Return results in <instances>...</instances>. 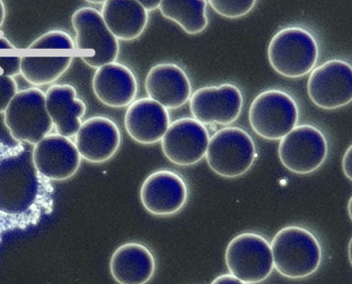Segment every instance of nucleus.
<instances>
[{"instance_id": "f257e3e1", "label": "nucleus", "mask_w": 352, "mask_h": 284, "mask_svg": "<svg viewBox=\"0 0 352 284\" xmlns=\"http://www.w3.org/2000/svg\"><path fill=\"white\" fill-rule=\"evenodd\" d=\"M32 151L0 141V242L7 233L34 227L52 213L54 187L36 170Z\"/></svg>"}, {"instance_id": "f03ea898", "label": "nucleus", "mask_w": 352, "mask_h": 284, "mask_svg": "<svg viewBox=\"0 0 352 284\" xmlns=\"http://www.w3.org/2000/svg\"><path fill=\"white\" fill-rule=\"evenodd\" d=\"M76 55L75 41L68 32H45L22 55L21 75L34 86L50 84L69 70Z\"/></svg>"}, {"instance_id": "7ed1b4c3", "label": "nucleus", "mask_w": 352, "mask_h": 284, "mask_svg": "<svg viewBox=\"0 0 352 284\" xmlns=\"http://www.w3.org/2000/svg\"><path fill=\"white\" fill-rule=\"evenodd\" d=\"M270 246L274 268L285 278L305 279L320 267V242L307 228L298 226L281 228Z\"/></svg>"}, {"instance_id": "20e7f679", "label": "nucleus", "mask_w": 352, "mask_h": 284, "mask_svg": "<svg viewBox=\"0 0 352 284\" xmlns=\"http://www.w3.org/2000/svg\"><path fill=\"white\" fill-rule=\"evenodd\" d=\"M273 70L288 78H300L314 70L319 46L314 34L300 27H288L276 32L267 49Z\"/></svg>"}, {"instance_id": "39448f33", "label": "nucleus", "mask_w": 352, "mask_h": 284, "mask_svg": "<svg viewBox=\"0 0 352 284\" xmlns=\"http://www.w3.org/2000/svg\"><path fill=\"white\" fill-rule=\"evenodd\" d=\"M76 31V54L91 68L115 63L120 54L119 40L108 29L101 12L91 7L78 9L72 16Z\"/></svg>"}, {"instance_id": "423d86ee", "label": "nucleus", "mask_w": 352, "mask_h": 284, "mask_svg": "<svg viewBox=\"0 0 352 284\" xmlns=\"http://www.w3.org/2000/svg\"><path fill=\"white\" fill-rule=\"evenodd\" d=\"M206 159L220 177L233 179L251 169L256 158L254 141L240 127H224L208 141Z\"/></svg>"}, {"instance_id": "0eeeda50", "label": "nucleus", "mask_w": 352, "mask_h": 284, "mask_svg": "<svg viewBox=\"0 0 352 284\" xmlns=\"http://www.w3.org/2000/svg\"><path fill=\"white\" fill-rule=\"evenodd\" d=\"M4 114V124L20 144L36 145L53 128L45 107V93L36 87L18 91Z\"/></svg>"}, {"instance_id": "6e6552de", "label": "nucleus", "mask_w": 352, "mask_h": 284, "mask_svg": "<svg viewBox=\"0 0 352 284\" xmlns=\"http://www.w3.org/2000/svg\"><path fill=\"white\" fill-rule=\"evenodd\" d=\"M300 117L296 102L278 89L258 94L251 104L249 121L254 132L270 141L281 140L296 126Z\"/></svg>"}, {"instance_id": "1a4fd4ad", "label": "nucleus", "mask_w": 352, "mask_h": 284, "mask_svg": "<svg viewBox=\"0 0 352 284\" xmlns=\"http://www.w3.org/2000/svg\"><path fill=\"white\" fill-rule=\"evenodd\" d=\"M226 264L242 283H263L274 269L270 244L254 233L236 235L227 246Z\"/></svg>"}, {"instance_id": "9d476101", "label": "nucleus", "mask_w": 352, "mask_h": 284, "mask_svg": "<svg viewBox=\"0 0 352 284\" xmlns=\"http://www.w3.org/2000/svg\"><path fill=\"white\" fill-rule=\"evenodd\" d=\"M328 151L327 139L320 129L303 124L282 138L278 156L285 168L295 174L307 175L323 165Z\"/></svg>"}, {"instance_id": "9b49d317", "label": "nucleus", "mask_w": 352, "mask_h": 284, "mask_svg": "<svg viewBox=\"0 0 352 284\" xmlns=\"http://www.w3.org/2000/svg\"><path fill=\"white\" fill-rule=\"evenodd\" d=\"M307 94L317 107L337 110L352 100V69L342 60H330L310 71Z\"/></svg>"}, {"instance_id": "f8f14e48", "label": "nucleus", "mask_w": 352, "mask_h": 284, "mask_svg": "<svg viewBox=\"0 0 352 284\" xmlns=\"http://www.w3.org/2000/svg\"><path fill=\"white\" fill-rule=\"evenodd\" d=\"M189 102L193 119L204 126H227L239 119L244 98L236 85L223 83L201 87L191 95Z\"/></svg>"}, {"instance_id": "ddd939ff", "label": "nucleus", "mask_w": 352, "mask_h": 284, "mask_svg": "<svg viewBox=\"0 0 352 284\" xmlns=\"http://www.w3.org/2000/svg\"><path fill=\"white\" fill-rule=\"evenodd\" d=\"M210 134L195 119L183 117L170 124L162 139L164 156L179 166L200 163L207 152Z\"/></svg>"}, {"instance_id": "4468645a", "label": "nucleus", "mask_w": 352, "mask_h": 284, "mask_svg": "<svg viewBox=\"0 0 352 284\" xmlns=\"http://www.w3.org/2000/svg\"><path fill=\"white\" fill-rule=\"evenodd\" d=\"M188 186L178 173L157 170L143 182L140 200L146 211L155 216H171L179 212L188 200Z\"/></svg>"}, {"instance_id": "2eb2a0df", "label": "nucleus", "mask_w": 352, "mask_h": 284, "mask_svg": "<svg viewBox=\"0 0 352 284\" xmlns=\"http://www.w3.org/2000/svg\"><path fill=\"white\" fill-rule=\"evenodd\" d=\"M32 156L36 170L50 181L69 179L82 163L75 142L57 133L50 134L34 145Z\"/></svg>"}, {"instance_id": "dca6fc26", "label": "nucleus", "mask_w": 352, "mask_h": 284, "mask_svg": "<svg viewBox=\"0 0 352 284\" xmlns=\"http://www.w3.org/2000/svg\"><path fill=\"white\" fill-rule=\"evenodd\" d=\"M122 135L117 124L105 117H94L83 122L75 136V145L88 163H103L119 151Z\"/></svg>"}, {"instance_id": "f3484780", "label": "nucleus", "mask_w": 352, "mask_h": 284, "mask_svg": "<svg viewBox=\"0 0 352 284\" xmlns=\"http://www.w3.org/2000/svg\"><path fill=\"white\" fill-rule=\"evenodd\" d=\"M145 89L152 100L166 110L182 107L191 98L192 84L182 67L173 63L153 67L145 80Z\"/></svg>"}, {"instance_id": "a211bd4d", "label": "nucleus", "mask_w": 352, "mask_h": 284, "mask_svg": "<svg viewBox=\"0 0 352 284\" xmlns=\"http://www.w3.org/2000/svg\"><path fill=\"white\" fill-rule=\"evenodd\" d=\"M170 124L168 110L149 97L132 102L124 115L126 132L139 144L153 145L160 142Z\"/></svg>"}, {"instance_id": "6ab92c4d", "label": "nucleus", "mask_w": 352, "mask_h": 284, "mask_svg": "<svg viewBox=\"0 0 352 284\" xmlns=\"http://www.w3.org/2000/svg\"><path fill=\"white\" fill-rule=\"evenodd\" d=\"M95 96L111 108L131 105L138 91V80L126 64L111 63L97 69L92 80Z\"/></svg>"}, {"instance_id": "aec40b11", "label": "nucleus", "mask_w": 352, "mask_h": 284, "mask_svg": "<svg viewBox=\"0 0 352 284\" xmlns=\"http://www.w3.org/2000/svg\"><path fill=\"white\" fill-rule=\"evenodd\" d=\"M45 107L55 130L64 137H75L82 126L87 112L85 102L76 98V90L71 84H54L45 93Z\"/></svg>"}, {"instance_id": "412c9836", "label": "nucleus", "mask_w": 352, "mask_h": 284, "mask_svg": "<svg viewBox=\"0 0 352 284\" xmlns=\"http://www.w3.org/2000/svg\"><path fill=\"white\" fill-rule=\"evenodd\" d=\"M156 261L149 248L138 242H127L116 249L110 260L113 279L120 284H144L151 281Z\"/></svg>"}, {"instance_id": "4be33fe9", "label": "nucleus", "mask_w": 352, "mask_h": 284, "mask_svg": "<svg viewBox=\"0 0 352 284\" xmlns=\"http://www.w3.org/2000/svg\"><path fill=\"white\" fill-rule=\"evenodd\" d=\"M102 17L118 40L131 41L144 32L149 14L136 0H107Z\"/></svg>"}, {"instance_id": "5701e85b", "label": "nucleus", "mask_w": 352, "mask_h": 284, "mask_svg": "<svg viewBox=\"0 0 352 284\" xmlns=\"http://www.w3.org/2000/svg\"><path fill=\"white\" fill-rule=\"evenodd\" d=\"M207 5L205 0H162L159 9L164 18L194 36L207 29Z\"/></svg>"}, {"instance_id": "b1692460", "label": "nucleus", "mask_w": 352, "mask_h": 284, "mask_svg": "<svg viewBox=\"0 0 352 284\" xmlns=\"http://www.w3.org/2000/svg\"><path fill=\"white\" fill-rule=\"evenodd\" d=\"M21 55L19 48L15 47L0 32V75L14 76L21 73Z\"/></svg>"}, {"instance_id": "393cba45", "label": "nucleus", "mask_w": 352, "mask_h": 284, "mask_svg": "<svg viewBox=\"0 0 352 284\" xmlns=\"http://www.w3.org/2000/svg\"><path fill=\"white\" fill-rule=\"evenodd\" d=\"M210 7L220 16L228 19H239L248 15L256 6V0H210Z\"/></svg>"}, {"instance_id": "a878e982", "label": "nucleus", "mask_w": 352, "mask_h": 284, "mask_svg": "<svg viewBox=\"0 0 352 284\" xmlns=\"http://www.w3.org/2000/svg\"><path fill=\"white\" fill-rule=\"evenodd\" d=\"M18 93V84L11 76L0 75V114L6 112L13 97Z\"/></svg>"}, {"instance_id": "bb28decb", "label": "nucleus", "mask_w": 352, "mask_h": 284, "mask_svg": "<svg viewBox=\"0 0 352 284\" xmlns=\"http://www.w3.org/2000/svg\"><path fill=\"white\" fill-rule=\"evenodd\" d=\"M351 145L344 152V158H342V171H344V176L351 181Z\"/></svg>"}, {"instance_id": "cd10ccee", "label": "nucleus", "mask_w": 352, "mask_h": 284, "mask_svg": "<svg viewBox=\"0 0 352 284\" xmlns=\"http://www.w3.org/2000/svg\"><path fill=\"white\" fill-rule=\"evenodd\" d=\"M212 283H242V281H241L239 279L236 278V276H234L233 274H229L217 276V278H215L214 281H212Z\"/></svg>"}, {"instance_id": "c85d7f7f", "label": "nucleus", "mask_w": 352, "mask_h": 284, "mask_svg": "<svg viewBox=\"0 0 352 284\" xmlns=\"http://www.w3.org/2000/svg\"><path fill=\"white\" fill-rule=\"evenodd\" d=\"M139 3L142 5L146 11H154L159 8L161 0H140Z\"/></svg>"}, {"instance_id": "c756f323", "label": "nucleus", "mask_w": 352, "mask_h": 284, "mask_svg": "<svg viewBox=\"0 0 352 284\" xmlns=\"http://www.w3.org/2000/svg\"><path fill=\"white\" fill-rule=\"evenodd\" d=\"M6 10L4 6L3 1H0V27L3 25L4 20H6Z\"/></svg>"}]
</instances>
